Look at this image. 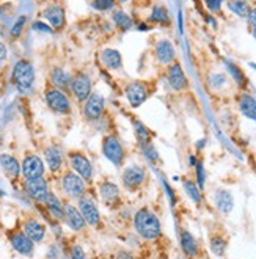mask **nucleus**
Segmentation results:
<instances>
[{
    "label": "nucleus",
    "instance_id": "obj_1",
    "mask_svg": "<svg viewBox=\"0 0 256 259\" xmlns=\"http://www.w3.org/2000/svg\"><path fill=\"white\" fill-rule=\"evenodd\" d=\"M135 233L145 240H156L162 234V225L159 217L149 208H140L134 214Z\"/></svg>",
    "mask_w": 256,
    "mask_h": 259
},
{
    "label": "nucleus",
    "instance_id": "obj_2",
    "mask_svg": "<svg viewBox=\"0 0 256 259\" xmlns=\"http://www.w3.org/2000/svg\"><path fill=\"white\" fill-rule=\"evenodd\" d=\"M11 82L21 94L32 93L35 85V68L28 60H19L13 68Z\"/></svg>",
    "mask_w": 256,
    "mask_h": 259
},
{
    "label": "nucleus",
    "instance_id": "obj_3",
    "mask_svg": "<svg viewBox=\"0 0 256 259\" xmlns=\"http://www.w3.org/2000/svg\"><path fill=\"white\" fill-rule=\"evenodd\" d=\"M103 154L115 167H121L126 159V149L118 135L109 134L103 138Z\"/></svg>",
    "mask_w": 256,
    "mask_h": 259
},
{
    "label": "nucleus",
    "instance_id": "obj_4",
    "mask_svg": "<svg viewBox=\"0 0 256 259\" xmlns=\"http://www.w3.org/2000/svg\"><path fill=\"white\" fill-rule=\"evenodd\" d=\"M62 189L71 199H79L83 195H87V182L73 170H68L62 178Z\"/></svg>",
    "mask_w": 256,
    "mask_h": 259
},
{
    "label": "nucleus",
    "instance_id": "obj_5",
    "mask_svg": "<svg viewBox=\"0 0 256 259\" xmlns=\"http://www.w3.org/2000/svg\"><path fill=\"white\" fill-rule=\"evenodd\" d=\"M68 161H69L71 170H73L74 173H77V175L85 182H88V181L93 179V165H91L90 159L83 151H77V149L69 151Z\"/></svg>",
    "mask_w": 256,
    "mask_h": 259
},
{
    "label": "nucleus",
    "instance_id": "obj_6",
    "mask_svg": "<svg viewBox=\"0 0 256 259\" xmlns=\"http://www.w3.org/2000/svg\"><path fill=\"white\" fill-rule=\"evenodd\" d=\"M145 181H146V170L143 167L131 165V167H126L123 170L121 182H123V187L126 190L134 192V190L140 189Z\"/></svg>",
    "mask_w": 256,
    "mask_h": 259
},
{
    "label": "nucleus",
    "instance_id": "obj_7",
    "mask_svg": "<svg viewBox=\"0 0 256 259\" xmlns=\"http://www.w3.org/2000/svg\"><path fill=\"white\" fill-rule=\"evenodd\" d=\"M44 99H46V104L47 107L59 113V115H68L71 113V100L66 96V93L63 90L59 88H50L44 93Z\"/></svg>",
    "mask_w": 256,
    "mask_h": 259
},
{
    "label": "nucleus",
    "instance_id": "obj_8",
    "mask_svg": "<svg viewBox=\"0 0 256 259\" xmlns=\"http://www.w3.org/2000/svg\"><path fill=\"white\" fill-rule=\"evenodd\" d=\"M77 208H79V211L82 214L85 223L93 226V228L99 226V223H101V214H99L96 201L91 196L83 195L82 198H79L77 199Z\"/></svg>",
    "mask_w": 256,
    "mask_h": 259
},
{
    "label": "nucleus",
    "instance_id": "obj_9",
    "mask_svg": "<svg viewBox=\"0 0 256 259\" xmlns=\"http://www.w3.org/2000/svg\"><path fill=\"white\" fill-rule=\"evenodd\" d=\"M46 171L44 161L36 154H27L21 164V173L25 179H35V178H42Z\"/></svg>",
    "mask_w": 256,
    "mask_h": 259
},
{
    "label": "nucleus",
    "instance_id": "obj_10",
    "mask_svg": "<svg viewBox=\"0 0 256 259\" xmlns=\"http://www.w3.org/2000/svg\"><path fill=\"white\" fill-rule=\"evenodd\" d=\"M106 109V99L101 93H91L83 104V117L88 121H97Z\"/></svg>",
    "mask_w": 256,
    "mask_h": 259
},
{
    "label": "nucleus",
    "instance_id": "obj_11",
    "mask_svg": "<svg viewBox=\"0 0 256 259\" xmlns=\"http://www.w3.org/2000/svg\"><path fill=\"white\" fill-rule=\"evenodd\" d=\"M24 189H25V193L32 199L38 201V203H44V199L49 193V184L44 179V176L35 178V179H25Z\"/></svg>",
    "mask_w": 256,
    "mask_h": 259
},
{
    "label": "nucleus",
    "instance_id": "obj_12",
    "mask_svg": "<svg viewBox=\"0 0 256 259\" xmlns=\"http://www.w3.org/2000/svg\"><path fill=\"white\" fill-rule=\"evenodd\" d=\"M69 88L73 91L74 97L79 100V102H85L88 99V96L91 94V82L90 77L83 73L76 74L69 82Z\"/></svg>",
    "mask_w": 256,
    "mask_h": 259
},
{
    "label": "nucleus",
    "instance_id": "obj_13",
    "mask_svg": "<svg viewBox=\"0 0 256 259\" xmlns=\"http://www.w3.org/2000/svg\"><path fill=\"white\" fill-rule=\"evenodd\" d=\"M148 96H149L148 86L143 82L134 80L126 86V97H127V100H129V104L135 109L143 104L148 99Z\"/></svg>",
    "mask_w": 256,
    "mask_h": 259
},
{
    "label": "nucleus",
    "instance_id": "obj_14",
    "mask_svg": "<svg viewBox=\"0 0 256 259\" xmlns=\"http://www.w3.org/2000/svg\"><path fill=\"white\" fill-rule=\"evenodd\" d=\"M97 192H99V198H101V201L107 208L109 206L113 208L120 201V187L115 182H110V181L99 182Z\"/></svg>",
    "mask_w": 256,
    "mask_h": 259
},
{
    "label": "nucleus",
    "instance_id": "obj_15",
    "mask_svg": "<svg viewBox=\"0 0 256 259\" xmlns=\"http://www.w3.org/2000/svg\"><path fill=\"white\" fill-rule=\"evenodd\" d=\"M10 243L14 248V251H18L22 256H32L35 250V242L32 239H28V236L24 231H16L10 236Z\"/></svg>",
    "mask_w": 256,
    "mask_h": 259
},
{
    "label": "nucleus",
    "instance_id": "obj_16",
    "mask_svg": "<svg viewBox=\"0 0 256 259\" xmlns=\"http://www.w3.org/2000/svg\"><path fill=\"white\" fill-rule=\"evenodd\" d=\"M63 220L66 222L68 228L73 229V231H76V233L83 231L85 226H87V223H85L79 208L74 206V204H71V203L65 204V219Z\"/></svg>",
    "mask_w": 256,
    "mask_h": 259
},
{
    "label": "nucleus",
    "instance_id": "obj_17",
    "mask_svg": "<svg viewBox=\"0 0 256 259\" xmlns=\"http://www.w3.org/2000/svg\"><path fill=\"white\" fill-rule=\"evenodd\" d=\"M44 159H46V164L52 173L60 171L63 167V161H65L63 149L59 145H49L44 149Z\"/></svg>",
    "mask_w": 256,
    "mask_h": 259
},
{
    "label": "nucleus",
    "instance_id": "obj_18",
    "mask_svg": "<svg viewBox=\"0 0 256 259\" xmlns=\"http://www.w3.org/2000/svg\"><path fill=\"white\" fill-rule=\"evenodd\" d=\"M167 79H168L170 86L176 91H181L187 86V77H186V74H184V71H182L179 63H175L168 68Z\"/></svg>",
    "mask_w": 256,
    "mask_h": 259
},
{
    "label": "nucleus",
    "instance_id": "obj_19",
    "mask_svg": "<svg viewBox=\"0 0 256 259\" xmlns=\"http://www.w3.org/2000/svg\"><path fill=\"white\" fill-rule=\"evenodd\" d=\"M22 231L28 236V239H32L35 243L41 242L42 239L46 237V226L42 225L41 222H38L36 219H28V220H25Z\"/></svg>",
    "mask_w": 256,
    "mask_h": 259
},
{
    "label": "nucleus",
    "instance_id": "obj_20",
    "mask_svg": "<svg viewBox=\"0 0 256 259\" xmlns=\"http://www.w3.org/2000/svg\"><path fill=\"white\" fill-rule=\"evenodd\" d=\"M214 204H216L219 212L226 215V214H230L234 208V196L230 190L220 189L214 195Z\"/></svg>",
    "mask_w": 256,
    "mask_h": 259
},
{
    "label": "nucleus",
    "instance_id": "obj_21",
    "mask_svg": "<svg viewBox=\"0 0 256 259\" xmlns=\"http://www.w3.org/2000/svg\"><path fill=\"white\" fill-rule=\"evenodd\" d=\"M0 167H2L5 175L11 179H18L21 175V164L11 154H0Z\"/></svg>",
    "mask_w": 256,
    "mask_h": 259
},
{
    "label": "nucleus",
    "instance_id": "obj_22",
    "mask_svg": "<svg viewBox=\"0 0 256 259\" xmlns=\"http://www.w3.org/2000/svg\"><path fill=\"white\" fill-rule=\"evenodd\" d=\"M44 206L55 220L65 219V204L62 203V199L55 193H52V192L47 193V196L44 199Z\"/></svg>",
    "mask_w": 256,
    "mask_h": 259
},
{
    "label": "nucleus",
    "instance_id": "obj_23",
    "mask_svg": "<svg viewBox=\"0 0 256 259\" xmlns=\"http://www.w3.org/2000/svg\"><path fill=\"white\" fill-rule=\"evenodd\" d=\"M179 242H181L182 251L186 253L187 257H195L198 254V242L190 231H187V229H181Z\"/></svg>",
    "mask_w": 256,
    "mask_h": 259
},
{
    "label": "nucleus",
    "instance_id": "obj_24",
    "mask_svg": "<svg viewBox=\"0 0 256 259\" xmlns=\"http://www.w3.org/2000/svg\"><path fill=\"white\" fill-rule=\"evenodd\" d=\"M42 16H44L47 19V22L54 28H57V30L65 25V11L59 5H50V7H47L44 11H42Z\"/></svg>",
    "mask_w": 256,
    "mask_h": 259
},
{
    "label": "nucleus",
    "instance_id": "obj_25",
    "mask_svg": "<svg viewBox=\"0 0 256 259\" xmlns=\"http://www.w3.org/2000/svg\"><path fill=\"white\" fill-rule=\"evenodd\" d=\"M156 55H158V60L161 63L167 65V63H172L175 60L176 52H175V47H173L172 42L167 41V39H162L158 42V46H156Z\"/></svg>",
    "mask_w": 256,
    "mask_h": 259
},
{
    "label": "nucleus",
    "instance_id": "obj_26",
    "mask_svg": "<svg viewBox=\"0 0 256 259\" xmlns=\"http://www.w3.org/2000/svg\"><path fill=\"white\" fill-rule=\"evenodd\" d=\"M239 109L245 118L256 123V99L251 94H242L239 97Z\"/></svg>",
    "mask_w": 256,
    "mask_h": 259
},
{
    "label": "nucleus",
    "instance_id": "obj_27",
    "mask_svg": "<svg viewBox=\"0 0 256 259\" xmlns=\"http://www.w3.org/2000/svg\"><path fill=\"white\" fill-rule=\"evenodd\" d=\"M101 60L104 63L106 68L109 69H120L123 65V59H121V54L115 49H106L101 54Z\"/></svg>",
    "mask_w": 256,
    "mask_h": 259
},
{
    "label": "nucleus",
    "instance_id": "obj_28",
    "mask_svg": "<svg viewBox=\"0 0 256 259\" xmlns=\"http://www.w3.org/2000/svg\"><path fill=\"white\" fill-rule=\"evenodd\" d=\"M209 248L217 257H223L228 248V240H226L222 234H212L209 239Z\"/></svg>",
    "mask_w": 256,
    "mask_h": 259
},
{
    "label": "nucleus",
    "instance_id": "obj_29",
    "mask_svg": "<svg viewBox=\"0 0 256 259\" xmlns=\"http://www.w3.org/2000/svg\"><path fill=\"white\" fill-rule=\"evenodd\" d=\"M182 187L184 190H186L187 196L193 201L195 204H201L203 203V193H201V189L198 187V184L192 179H184L182 182Z\"/></svg>",
    "mask_w": 256,
    "mask_h": 259
},
{
    "label": "nucleus",
    "instance_id": "obj_30",
    "mask_svg": "<svg viewBox=\"0 0 256 259\" xmlns=\"http://www.w3.org/2000/svg\"><path fill=\"white\" fill-rule=\"evenodd\" d=\"M50 82L55 85V88L59 90H65L69 86L71 77L65 73L62 68H54L52 73H50Z\"/></svg>",
    "mask_w": 256,
    "mask_h": 259
},
{
    "label": "nucleus",
    "instance_id": "obj_31",
    "mask_svg": "<svg viewBox=\"0 0 256 259\" xmlns=\"http://www.w3.org/2000/svg\"><path fill=\"white\" fill-rule=\"evenodd\" d=\"M228 8L234 14L240 16V18H247L248 13H250V7H248V4L245 2V0H230V2H228Z\"/></svg>",
    "mask_w": 256,
    "mask_h": 259
},
{
    "label": "nucleus",
    "instance_id": "obj_32",
    "mask_svg": "<svg viewBox=\"0 0 256 259\" xmlns=\"http://www.w3.org/2000/svg\"><path fill=\"white\" fill-rule=\"evenodd\" d=\"M151 21L154 22H159V24H167L170 21V16H168V11L165 7L162 5H156L152 8V13H151Z\"/></svg>",
    "mask_w": 256,
    "mask_h": 259
},
{
    "label": "nucleus",
    "instance_id": "obj_33",
    "mask_svg": "<svg viewBox=\"0 0 256 259\" xmlns=\"http://www.w3.org/2000/svg\"><path fill=\"white\" fill-rule=\"evenodd\" d=\"M113 21H115V24L121 28V30H129V28L132 27V19L123 11L113 13Z\"/></svg>",
    "mask_w": 256,
    "mask_h": 259
},
{
    "label": "nucleus",
    "instance_id": "obj_34",
    "mask_svg": "<svg viewBox=\"0 0 256 259\" xmlns=\"http://www.w3.org/2000/svg\"><path fill=\"white\" fill-rule=\"evenodd\" d=\"M135 126V135L140 141V145H146V143H151L149 141V131H148V127L145 124H141L140 121H135L134 123Z\"/></svg>",
    "mask_w": 256,
    "mask_h": 259
},
{
    "label": "nucleus",
    "instance_id": "obj_35",
    "mask_svg": "<svg viewBox=\"0 0 256 259\" xmlns=\"http://www.w3.org/2000/svg\"><path fill=\"white\" fill-rule=\"evenodd\" d=\"M226 66H228V69H230V73L233 74V77H234V80L240 85V86H244L245 85V76L242 74V71H240L236 65H233V63H226Z\"/></svg>",
    "mask_w": 256,
    "mask_h": 259
},
{
    "label": "nucleus",
    "instance_id": "obj_36",
    "mask_svg": "<svg viewBox=\"0 0 256 259\" xmlns=\"http://www.w3.org/2000/svg\"><path fill=\"white\" fill-rule=\"evenodd\" d=\"M195 168H196V184H198V187H200V189L203 190L204 182H206V171H204L203 162H196Z\"/></svg>",
    "mask_w": 256,
    "mask_h": 259
},
{
    "label": "nucleus",
    "instance_id": "obj_37",
    "mask_svg": "<svg viewBox=\"0 0 256 259\" xmlns=\"http://www.w3.org/2000/svg\"><path fill=\"white\" fill-rule=\"evenodd\" d=\"M91 5H93V8H96L99 11H107L115 7V0H93Z\"/></svg>",
    "mask_w": 256,
    "mask_h": 259
},
{
    "label": "nucleus",
    "instance_id": "obj_38",
    "mask_svg": "<svg viewBox=\"0 0 256 259\" xmlns=\"http://www.w3.org/2000/svg\"><path fill=\"white\" fill-rule=\"evenodd\" d=\"M25 21H27V18H25V16H21L16 22H14V25L11 27V36H13V38L21 36L22 28H24V25H25Z\"/></svg>",
    "mask_w": 256,
    "mask_h": 259
},
{
    "label": "nucleus",
    "instance_id": "obj_39",
    "mask_svg": "<svg viewBox=\"0 0 256 259\" xmlns=\"http://www.w3.org/2000/svg\"><path fill=\"white\" fill-rule=\"evenodd\" d=\"M71 259H87L83 247L79 245V243H76V245H73V248H71Z\"/></svg>",
    "mask_w": 256,
    "mask_h": 259
},
{
    "label": "nucleus",
    "instance_id": "obj_40",
    "mask_svg": "<svg viewBox=\"0 0 256 259\" xmlns=\"http://www.w3.org/2000/svg\"><path fill=\"white\" fill-rule=\"evenodd\" d=\"M33 30H36V32H41V33H52L54 30L52 28L47 25V24H44V22H41V21H36V22H33Z\"/></svg>",
    "mask_w": 256,
    "mask_h": 259
},
{
    "label": "nucleus",
    "instance_id": "obj_41",
    "mask_svg": "<svg viewBox=\"0 0 256 259\" xmlns=\"http://www.w3.org/2000/svg\"><path fill=\"white\" fill-rule=\"evenodd\" d=\"M222 2H223V0H204L206 7H208L211 11H217V10L220 8Z\"/></svg>",
    "mask_w": 256,
    "mask_h": 259
},
{
    "label": "nucleus",
    "instance_id": "obj_42",
    "mask_svg": "<svg viewBox=\"0 0 256 259\" xmlns=\"http://www.w3.org/2000/svg\"><path fill=\"white\" fill-rule=\"evenodd\" d=\"M7 55H8V50H7V46L4 44L2 41H0V62L4 63V60L7 59Z\"/></svg>",
    "mask_w": 256,
    "mask_h": 259
},
{
    "label": "nucleus",
    "instance_id": "obj_43",
    "mask_svg": "<svg viewBox=\"0 0 256 259\" xmlns=\"http://www.w3.org/2000/svg\"><path fill=\"white\" fill-rule=\"evenodd\" d=\"M115 259H134V256H132L129 251L121 250V251H118V254L115 256Z\"/></svg>",
    "mask_w": 256,
    "mask_h": 259
},
{
    "label": "nucleus",
    "instance_id": "obj_44",
    "mask_svg": "<svg viewBox=\"0 0 256 259\" xmlns=\"http://www.w3.org/2000/svg\"><path fill=\"white\" fill-rule=\"evenodd\" d=\"M248 22L253 25V28L256 27V8H253V10H250V13H248Z\"/></svg>",
    "mask_w": 256,
    "mask_h": 259
},
{
    "label": "nucleus",
    "instance_id": "obj_45",
    "mask_svg": "<svg viewBox=\"0 0 256 259\" xmlns=\"http://www.w3.org/2000/svg\"><path fill=\"white\" fill-rule=\"evenodd\" d=\"M253 36H254V39H256V27L253 28Z\"/></svg>",
    "mask_w": 256,
    "mask_h": 259
},
{
    "label": "nucleus",
    "instance_id": "obj_46",
    "mask_svg": "<svg viewBox=\"0 0 256 259\" xmlns=\"http://www.w3.org/2000/svg\"><path fill=\"white\" fill-rule=\"evenodd\" d=\"M2 195H4V192H2V190H0V196H2Z\"/></svg>",
    "mask_w": 256,
    "mask_h": 259
},
{
    "label": "nucleus",
    "instance_id": "obj_47",
    "mask_svg": "<svg viewBox=\"0 0 256 259\" xmlns=\"http://www.w3.org/2000/svg\"><path fill=\"white\" fill-rule=\"evenodd\" d=\"M251 68H254V69H256V65H251Z\"/></svg>",
    "mask_w": 256,
    "mask_h": 259
},
{
    "label": "nucleus",
    "instance_id": "obj_48",
    "mask_svg": "<svg viewBox=\"0 0 256 259\" xmlns=\"http://www.w3.org/2000/svg\"><path fill=\"white\" fill-rule=\"evenodd\" d=\"M121 2H126V0H121Z\"/></svg>",
    "mask_w": 256,
    "mask_h": 259
},
{
    "label": "nucleus",
    "instance_id": "obj_49",
    "mask_svg": "<svg viewBox=\"0 0 256 259\" xmlns=\"http://www.w3.org/2000/svg\"><path fill=\"white\" fill-rule=\"evenodd\" d=\"M0 66H2V62H0Z\"/></svg>",
    "mask_w": 256,
    "mask_h": 259
}]
</instances>
